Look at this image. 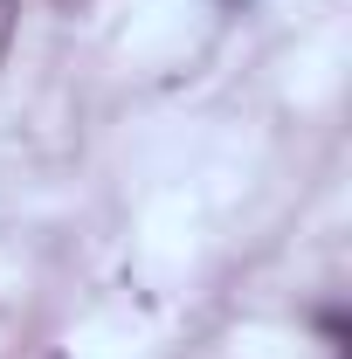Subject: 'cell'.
I'll list each match as a JSON object with an SVG mask.
<instances>
[{"label": "cell", "instance_id": "cell-1", "mask_svg": "<svg viewBox=\"0 0 352 359\" xmlns=\"http://www.w3.org/2000/svg\"><path fill=\"white\" fill-rule=\"evenodd\" d=\"M14 14H21V7H14V0H0V62H7V42H14Z\"/></svg>", "mask_w": 352, "mask_h": 359}]
</instances>
